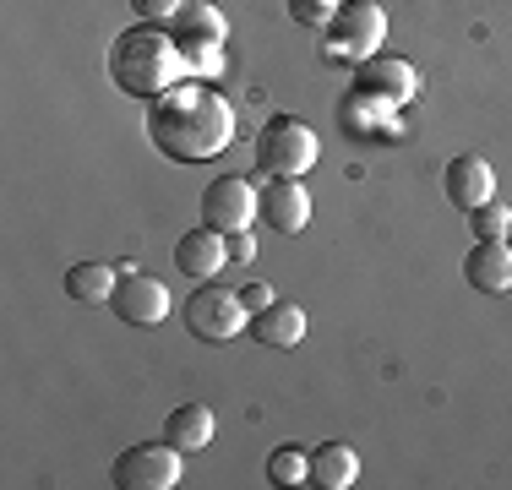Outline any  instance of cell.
I'll use <instances>...</instances> for the list:
<instances>
[{
    "label": "cell",
    "instance_id": "obj_8",
    "mask_svg": "<svg viewBox=\"0 0 512 490\" xmlns=\"http://www.w3.org/2000/svg\"><path fill=\"white\" fill-rule=\"evenodd\" d=\"M169 289H164V278H153V273H120V284H115V300H109V311H120V322H131V327H158L169 316Z\"/></svg>",
    "mask_w": 512,
    "mask_h": 490
},
{
    "label": "cell",
    "instance_id": "obj_2",
    "mask_svg": "<svg viewBox=\"0 0 512 490\" xmlns=\"http://www.w3.org/2000/svg\"><path fill=\"white\" fill-rule=\"evenodd\" d=\"M109 77L131 98H158L175 88L180 77H191V71H186V49H180L175 33L142 22V28H126L109 44Z\"/></svg>",
    "mask_w": 512,
    "mask_h": 490
},
{
    "label": "cell",
    "instance_id": "obj_27",
    "mask_svg": "<svg viewBox=\"0 0 512 490\" xmlns=\"http://www.w3.org/2000/svg\"><path fill=\"white\" fill-rule=\"evenodd\" d=\"M507 245H512V224H507Z\"/></svg>",
    "mask_w": 512,
    "mask_h": 490
},
{
    "label": "cell",
    "instance_id": "obj_25",
    "mask_svg": "<svg viewBox=\"0 0 512 490\" xmlns=\"http://www.w3.org/2000/svg\"><path fill=\"white\" fill-rule=\"evenodd\" d=\"M229 262H256V240H251V229L229 235Z\"/></svg>",
    "mask_w": 512,
    "mask_h": 490
},
{
    "label": "cell",
    "instance_id": "obj_26",
    "mask_svg": "<svg viewBox=\"0 0 512 490\" xmlns=\"http://www.w3.org/2000/svg\"><path fill=\"white\" fill-rule=\"evenodd\" d=\"M240 300H246V311H262V305H273V289H267V284H256V278H251V284L240 289Z\"/></svg>",
    "mask_w": 512,
    "mask_h": 490
},
{
    "label": "cell",
    "instance_id": "obj_14",
    "mask_svg": "<svg viewBox=\"0 0 512 490\" xmlns=\"http://www.w3.org/2000/svg\"><path fill=\"white\" fill-rule=\"evenodd\" d=\"M463 278L480 294H507L512 289V245L507 240H474L463 256Z\"/></svg>",
    "mask_w": 512,
    "mask_h": 490
},
{
    "label": "cell",
    "instance_id": "obj_16",
    "mask_svg": "<svg viewBox=\"0 0 512 490\" xmlns=\"http://www.w3.org/2000/svg\"><path fill=\"white\" fill-rule=\"evenodd\" d=\"M213 436H218V420H213V409H207V403H180V409H169L164 441H175L180 452H202Z\"/></svg>",
    "mask_w": 512,
    "mask_h": 490
},
{
    "label": "cell",
    "instance_id": "obj_18",
    "mask_svg": "<svg viewBox=\"0 0 512 490\" xmlns=\"http://www.w3.org/2000/svg\"><path fill=\"white\" fill-rule=\"evenodd\" d=\"M115 284H120V273L109 262H77L66 273V294L77 305H109L115 300Z\"/></svg>",
    "mask_w": 512,
    "mask_h": 490
},
{
    "label": "cell",
    "instance_id": "obj_21",
    "mask_svg": "<svg viewBox=\"0 0 512 490\" xmlns=\"http://www.w3.org/2000/svg\"><path fill=\"white\" fill-rule=\"evenodd\" d=\"M180 49H186V71L202 82H218L224 77V49H218V39H180Z\"/></svg>",
    "mask_w": 512,
    "mask_h": 490
},
{
    "label": "cell",
    "instance_id": "obj_17",
    "mask_svg": "<svg viewBox=\"0 0 512 490\" xmlns=\"http://www.w3.org/2000/svg\"><path fill=\"white\" fill-rule=\"evenodd\" d=\"M355 480H360L355 447H344V441H322V447L311 452V485L316 490H349Z\"/></svg>",
    "mask_w": 512,
    "mask_h": 490
},
{
    "label": "cell",
    "instance_id": "obj_15",
    "mask_svg": "<svg viewBox=\"0 0 512 490\" xmlns=\"http://www.w3.org/2000/svg\"><path fill=\"white\" fill-rule=\"evenodd\" d=\"M251 338L262 343V349H295L300 338H306V311L300 305H262V311H251Z\"/></svg>",
    "mask_w": 512,
    "mask_h": 490
},
{
    "label": "cell",
    "instance_id": "obj_7",
    "mask_svg": "<svg viewBox=\"0 0 512 490\" xmlns=\"http://www.w3.org/2000/svg\"><path fill=\"white\" fill-rule=\"evenodd\" d=\"M202 224H213L218 235H240L256 224V191L246 175H218L202 191Z\"/></svg>",
    "mask_w": 512,
    "mask_h": 490
},
{
    "label": "cell",
    "instance_id": "obj_10",
    "mask_svg": "<svg viewBox=\"0 0 512 490\" xmlns=\"http://www.w3.org/2000/svg\"><path fill=\"white\" fill-rule=\"evenodd\" d=\"M256 218L267 229H278V235H300L311 224V191L300 180H267L256 191Z\"/></svg>",
    "mask_w": 512,
    "mask_h": 490
},
{
    "label": "cell",
    "instance_id": "obj_12",
    "mask_svg": "<svg viewBox=\"0 0 512 490\" xmlns=\"http://www.w3.org/2000/svg\"><path fill=\"white\" fill-rule=\"evenodd\" d=\"M175 267H180L186 278H197V284L218 278V273L229 267V235H218L213 224L186 229V235L175 240Z\"/></svg>",
    "mask_w": 512,
    "mask_h": 490
},
{
    "label": "cell",
    "instance_id": "obj_6",
    "mask_svg": "<svg viewBox=\"0 0 512 490\" xmlns=\"http://www.w3.org/2000/svg\"><path fill=\"white\" fill-rule=\"evenodd\" d=\"M109 480L120 490H169L180 485V447L175 441H137L115 458Z\"/></svg>",
    "mask_w": 512,
    "mask_h": 490
},
{
    "label": "cell",
    "instance_id": "obj_19",
    "mask_svg": "<svg viewBox=\"0 0 512 490\" xmlns=\"http://www.w3.org/2000/svg\"><path fill=\"white\" fill-rule=\"evenodd\" d=\"M175 39H218L224 44V33H229V22H224V11L213 6V0H186V11L175 17Z\"/></svg>",
    "mask_w": 512,
    "mask_h": 490
},
{
    "label": "cell",
    "instance_id": "obj_20",
    "mask_svg": "<svg viewBox=\"0 0 512 490\" xmlns=\"http://www.w3.org/2000/svg\"><path fill=\"white\" fill-rule=\"evenodd\" d=\"M267 480L273 485H311V452H300V447H273L267 452Z\"/></svg>",
    "mask_w": 512,
    "mask_h": 490
},
{
    "label": "cell",
    "instance_id": "obj_24",
    "mask_svg": "<svg viewBox=\"0 0 512 490\" xmlns=\"http://www.w3.org/2000/svg\"><path fill=\"white\" fill-rule=\"evenodd\" d=\"M131 11H137L142 22H153V28H175V17L186 11V0H131Z\"/></svg>",
    "mask_w": 512,
    "mask_h": 490
},
{
    "label": "cell",
    "instance_id": "obj_4",
    "mask_svg": "<svg viewBox=\"0 0 512 490\" xmlns=\"http://www.w3.org/2000/svg\"><path fill=\"white\" fill-rule=\"evenodd\" d=\"M246 322H251V311H246V300H240V289H224V284H213V278L197 284V294L186 300V327H191V338H202V343L240 338Z\"/></svg>",
    "mask_w": 512,
    "mask_h": 490
},
{
    "label": "cell",
    "instance_id": "obj_1",
    "mask_svg": "<svg viewBox=\"0 0 512 490\" xmlns=\"http://www.w3.org/2000/svg\"><path fill=\"white\" fill-rule=\"evenodd\" d=\"M148 142L175 164H207L235 142V109L202 77H180L169 93L148 98Z\"/></svg>",
    "mask_w": 512,
    "mask_h": 490
},
{
    "label": "cell",
    "instance_id": "obj_9",
    "mask_svg": "<svg viewBox=\"0 0 512 490\" xmlns=\"http://www.w3.org/2000/svg\"><path fill=\"white\" fill-rule=\"evenodd\" d=\"M355 88L360 93H371V98H382V104H393V109H404L414 93H420V71L409 66L404 55H371V60H360L355 66Z\"/></svg>",
    "mask_w": 512,
    "mask_h": 490
},
{
    "label": "cell",
    "instance_id": "obj_22",
    "mask_svg": "<svg viewBox=\"0 0 512 490\" xmlns=\"http://www.w3.org/2000/svg\"><path fill=\"white\" fill-rule=\"evenodd\" d=\"M507 224H512V207H502L491 196V202H480L469 213V229H474V240H507Z\"/></svg>",
    "mask_w": 512,
    "mask_h": 490
},
{
    "label": "cell",
    "instance_id": "obj_13",
    "mask_svg": "<svg viewBox=\"0 0 512 490\" xmlns=\"http://www.w3.org/2000/svg\"><path fill=\"white\" fill-rule=\"evenodd\" d=\"M442 191H447V202H453L458 213H474L480 202L496 196V175H491V164H485L480 153H458L453 164H447V175H442Z\"/></svg>",
    "mask_w": 512,
    "mask_h": 490
},
{
    "label": "cell",
    "instance_id": "obj_11",
    "mask_svg": "<svg viewBox=\"0 0 512 490\" xmlns=\"http://www.w3.org/2000/svg\"><path fill=\"white\" fill-rule=\"evenodd\" d=\"M338 131H349L355 142L365 137H404V126H398V109L382 104V98L349 88L344 98H338Z\"/></svg>",
    "mask_w": 512,
    "mask_h": 490
},
{
    "label": "cell",
    "instance_id": "obj_23",
    "mask_svg": "<svg viewBox=\"0 0 512 490\" xmlns=\"http://www.w3.org/2000/svg\"><path fill=\"white\" fill-rule=\"evenodd\" d=\"M338 6H344V0H289V17L306 22V28H333Z\"/></svg>",
    "mask_w": 512,
    "mask_h": 490
},
{
    "label": "cell",
    "instance_id": "obj_5",
    "mask_svg": "<svg viewBox=\"0 0 512 490\" xmlns=\"http://www.w3.org/2000/svg\"><path fill=\"white\" fill-rule=\"evenodd\" d=\"M387 44V11L376 0H344L333 17V33H327V55L333 60H371L382 55Z\"/></svg>",
    "mask_w": 512,
    "mask_h": 490
},
{
    "label": "cell",
    "instance_id": "obj_3",
    "mask_svg": "<svg viewBox=\"0 0 512 490\" xmlns=\"http://www.w3.org/2000/svg\"><path fill=\"white\" fill-rule=\"evenodd\" d=\"M316 158H322V142H316V131L295 115H273L262 131H256V169L273 175V180L311 175Z\"/></svg>",
    "mask_w": 512,
    "mask_h": 490
}]
</instances>
